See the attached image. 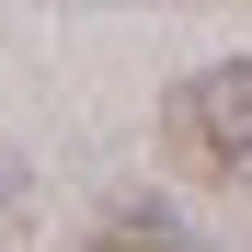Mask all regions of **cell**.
I'll return each mask as SVG.
<instances>
[{"instance_id":"cell-1","label":"cell","mask_w":252,"mask_h":252,"mask_svg":"<svg viewBox=\"0 0 252 252\" xmlns=\"http://www.w3.org/2000/svg\"><path fill=\"white\" fill-rule=\"evenodd\" d=\"M160 149H172L184 172L229 184L241 160H252V58H218V69H195L184 92L160 103Z\"/></svg>"},{"instance_id":"cell-2","label":"cell","mask_w":252,"mask_h":252,"mask_svg":"<svg viewBox=\"0 0 252 252\" xmlns=\"http://www.w3.org/2000/svg\"><path fill=\"white\" fill-rule=\"evenodd\" d=\"M80 252H195V241H184V218H172L160 195H126V206H115V218L80 241Z\"/></svg>"}]
</instances>
